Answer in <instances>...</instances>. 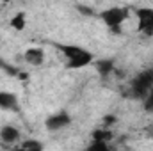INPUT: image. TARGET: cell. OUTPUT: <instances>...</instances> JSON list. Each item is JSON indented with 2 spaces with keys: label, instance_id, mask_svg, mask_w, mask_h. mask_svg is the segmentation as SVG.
Segmentation results:
<instances>
[{
  "label": "cell",
  "instance_id": "cell-1",
  "mask_svg": "<svg viewBox=\"0 0 153 151\" xmlns=\"http://www.w3.org/2000/svg\"><path fill=\"white\" fill-rule=\"evenodd\" d=\"M62 57L66 59L68 70H84L91 64H94V53L89 52L84 46L78 44H57Z\"/></svg>",
  "mask_w": 153,
  "mask_h": 151
},
{
  "label": "cell",
  "instance_id": "cell-2",
  "mask_svg": "<svg viewBox=\"0 0 153 151\" xmlns=\"http://www.w3.org/2000/svg\"><path fill=\"white\" fill-rule=\"evenodd\" d=\"M98 18L103 21V25L112 32V34H121L123 32V25L128 18V11L125 7H107L103 11L98 13Z\"/></svg>",
  "mask_w": 153,
  "mask_h": 151
},
{
  "label": "cell",
  "instance_id": "cell-3",
  "mask_svg": "<svg viewBox=\"0 0 153 151\" xmlns=\"http://www.w3.org/2000/svg\"><path fill=\"white\" fill-rule=\"evenodd\" d=\"M152 89H153V68L141 71L130 82V93H132V96H135L139 100H144V96Z\"/></svg>",
  "mask_w": 153,
  "mask_h": 151
},
{
  "label": "cell",
  "instance_id": "cell-4",
  "mask_svg": "<svg viewBox=\"0 0 153 151\" xmlns=\"http://www.w3.org/2000/svg\"><path fill=\"white\" fill-rule=\"evenodd\" d=\"M137 18V32L144 38H153V7H139L135 9Z\"/></svg>",
  "mask_w": 153,
  "mask_h": 151
},
{
  "label": "cell",
  "instance_id": "cell-5",
  "mask_svg": "<svg viewBox=\"0 0 153 151\" xmlns=\"http://www.w3.org/2000/svg\"><path fill=\"white\" fill-rule=\"evenodd\" d=\"M71 115L70 112H66V110H59V112L52 114V115H48L46 117V121H45V128L48 130V132H61V130H64V128H68L70 124H71Z\"/></svg>",
  "mask_w": 153,
  "mask_h": 151
},
{
  "label": "cell",
  "instance_id": "cell-6",
  "mask_svg": "<svg viewBox=\"0 0 153 151\" xmlns=\"http://www.w3.org/2000/svg\"><path fill=\"white\" fill-rule=\"evenodd\" d=\"M20 107L18 94L13 91H0V109L7 112H14Z\"/></svg>",
  "mask_w": 153,
  "mask_h": 151
},
{
  "label": "cell",
  "instance_id": "cell-7",
  "mask_svg": "<svg viewBox=\"0 0 153 151\" xmlns=\"http://www.w3.org/2000/svg\"><path fill=\"white\" fill-rule=\"evenodd\" d=\"M23 61L30 66H41L45 62V50L39 46H30L23 52Z\"/></svg>",
  "mask_w": 153,
  "mask_h": 151
},
{
  "label": "cell",
  "instance_id": "cell-8",
  "mask_svg": "<svg viewBox=\"0 0 153 151\" xmlns=\"http://www.w3.org/2000/svg\"><path fill=\"white\" fill-rule=\"evenodd\" d=\"M20 137H22L20 130L16 126H13V124H4L0 128V141L4 144H14V142L20 141Z\"/></svg>",
  "mask_w": 153,
  "mask_h": 151
},
{
  "label": "cell",
  "instance_id": "cell-9",
  "mask_svg": "<svg viewBox=\"0 0 153 151\" xmlns=\"http://www.w3.org/2000/svg\"><path fill=\"white\" fill-rule=\"evenodd\" d=\"M94 68L98 71V75L107 78L109 75H112L116 71V62L112 59H102V61H94Z\"/></svg>",
  "mask_w": 153,
  "mask_h": 151
},
{
  "label": "cell",
  "instance_id": "cell-10",
  "mask_svg": "<svg viewBox=\"0 0 153 151\" xmlns=\"http://www.w3.org/2000/svg\"><path fill=\"white\" fill-rule=\"evenodd\" d=\"M91 139H96V141H105V142H111L114 139V133L111 128L107 126H100V128H94L91 132Z\"/></svg>",
  "mask_w": 153,
  "mask_h": 151
},
{
  "label": "cell",
  "instance_id": "cell-11",
  "mask_svg": "<svg viewBox=\"0 0 153 151\" xmlns=\"http://www.w3.org/2000/svg\"><path fill=\"white\" fill-rule=\"evenodd\" d=\"M9 25H11L14 30H18V32L25 30V27H27V14H25L23 11L16 13V14H14V16L9 20Z\"/></svg>",
  "mask_w": 153,
  "mask_h": 151
},
{
  "label": "cell",
  "instance_id": "cell-12",
  "mask_svg": "<svg viewBox=\"0 0 153 151\" xmlns=\"http://www.w3.org/2000/svg\"><path fill=\"white\" fill-rule=\"evenodd\" d=\"M18 146H20V150H29V151H41L43 150V142H39L36 139H25Z\"/></svg>",
  "mask_w": 153,
  "mask_h": 151
},
{
  "label": "cell",
  "instance_id": "cell-13",
  "mask_svg": "<svg viewBox=\"0 0 153 151\" xmlns=\"http://www.w3.org/2000/svg\"><path fill=\"white\" fill-rule=\"evenodd\" d=\"M87 150L91 151H109L111 150V142H105V141H96V139H91V144L87 146Z\"/></svg>",
  "mask_w": 153,
  "mask_h": 151
},
{
  "label": "cell",
  "instance_id": "cell-14",
  "mask_svg": "<svg viewBox=\"0 0 153 151\" xmlns=\"http://www.w3.org/2000/svg\"><path fill=\"white\" fill-rule=\"evenodd\" d=\"M143 103H144V110H148V112H153V89L144 96V100H143Z\"/></svg>",
  "mask_w": 153,
  "mask_h": 151
},
{
  "label": "cell",
  "instance_id": "cell-15",
  "mask_svg": "<svg viewBox=\"0 0 153 151\" xmlns=\"http://www.w3.org/2000/svg\"><path fill=\"white\" fill-rule=\"evenodd\" d=\"M116 121H117V117H116V115H112V114H109V115H105V117H103V124H102V126H107V128H111Z\"/></svg>",
  "mask_w": 153,
  "mask_h": 151
},
{
  "label": "cell",
  "instance_id": "cell-16",
  "mask_svg": "<svg viewBox=\"0 0 153 151\" xmlns=\"http://www.w3.org/2000/svg\"><path fill=\"white\" fill-rule=\"evenodd\" d=\"M76 9H78V13H82L85 16H94V11L89 9V7H85V5H76Z\"/></svg>",
  "mask_w": 153,
  "mask_h": 151
},
{
  "label": "cell",
  "instance_id": "cell-17",
  "mask_svg": "<svg viewBox=\"0 0 153 151\" xmlns=\"http://www.w3.org/2000/svg\"><path fill=\"white\" fill-rule=\"evenodd\" d=\"M2 4H9V2H13V0H0Z\"/></svg>",
  "mask_w": 153,
  "mask_h": 151
}]
</instances>
